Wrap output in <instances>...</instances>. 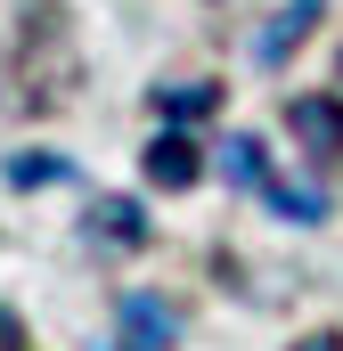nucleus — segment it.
Listing matches in <instances>:
<instances>
[{"label": "nucleus", "instance_id": "1", "mask_svg": "<svg viewBox=\"0 0 343 351\" xmlns=\"http://www.w3.org/2000/svg\"><path fill=\"white\" fill-rule=\"evenodd\" d=\"M286 123H294V139H303L319 164H335V172H343V98H294Z\"/></svg>", "mask_w": 343, "mask_h": 351}, {"label": "nucleus", "instance_id": "2", "mask_svg": "<svg viewBox=\"0 0 343 351\" xmlns=\"http://www.w3.org/2000/svg\"><path fill=\"white\" fill-rule=\"evenodd\" d=\"M82 237L98 245V254H139V245H147V221H139V204H131V196H106V204H90Z\"/></svg>", "mask_w": 343, "mask_h": 351}, {"label": "nucleus", "instance_id": "3", "mask_svg": "<svg viewBox=\"0 0 343 351\" xmlns=\"http://www.w3.org/2000/svg\"><path fill=\"white\" fill-rule=\"evenodd\" d=\"M115 319H123V343H131V351H172V343H180V319H172L156 294H123Z\"/></svg>", "mask_w": 343, "mask_h": 351}, {"label": "nucleus", "instance_id": "4", "mask_svg": "<svg viewBox=\"0 0 343 351\" xmlns=\"http://www.w3.org/2000/svg\"><path fill=\"white\" fill-rule=\"evenodd\" d=\"M311 25H319V0H286V8L270 16V33L254 41V58H261V66H278V58H286V49L311 33Z\"/></svg>", "mask_w": 343, "mask_h": 351}, {"label": "nucleus", "instance_id": "5", "mask_svg": "<svg viewBox=\"0 0 343 351\" xmlns=\"http://www.w3.org/2000/svg\"><path fill=\"white\" fill-rule=\"evenodd\" d=\"M147 180H156V188H188V180H196V147H188L180 131L156 139V147H147Z\"/></svg>", "mask_w": 343, "mask_h": 351}, {"label": "nucleus", "instance_id": "6", "mask_svg": "<svg viewBox=\"0 0 343 351\" xmlns=\"http://www.w3.org/2000/svg\"><path fill=\"white\" fill-rule=\"evenodd\" d=\"M261 204H270L278 221H327V196H319V188H286L278 172H270V188H261Z\"/></svg>", "mask_w": 343, "mask_h": 351}, {"label": "nucleus", "instance_id": "7", "mask_svg": "<svg viewBox=\"0 0 343 351\" xmlns=\"http://www.w3.org/2000/svg\"><path fill=\"white\" fill-rule=\"evenodd\" d=\"M221 172H229V188H270V156H261V139H229V156H221Z\"/></svg>", "mask_w": 343, "mask_h": 351}, {"label": "nucleus", "instance_id": "8", "mask_svg": "<svg viewBox=\"0 0 343 351\" xmlns=\"http://www.w3.org/2000/svg\"><path fill=\"white\" fill-rule=\"evenodd\" d=\"M8 180L16 188H58V180H74L66 156H8Z\"/></svg>", "mask_w": 343, "mask_h": 351}, {"label": "nucleus", "instance_id": "9", "mask_svg": "<svg viewBox=\"0 0 343 351\" xmlns=\"http://www.w3.org/2000/svg\"><path fill=\"white\" fill-rule=\"evenodd\" d=\"M213 98H221L213 82H188V90H156V106H164L172 123H196V114H213Z\"/></svg>", "mask_w": 343, "mask_h": 351}, {"label": "nucleus", "instance_id": "10", "mask_svg": "<svg viewBox=\"0 0 343 351\" xmlns=\"http://www.w3.org/2000/svg\"><path fill=\"white\" fill-rule=\"evenodd\" d=\"M0 351H25V335H16V319L0 311Z\"/></svg>", "mask_w": 343, "mask_h": 351}, {"label": "nucleus", "instance_id": "11", "mask_svg": "<svg viewBox=\"0 0 343 351\" xmlns=\"http://www.w3.org/2000/svg\"><path fill=\"white\" fill-rule=\"evenodd\" d=\"M294 351H343V335H311V343H294Z\"/></svg>", "mask_w": 343, "mask_h": 351}, {"label": "nucleus", "instance_id": "12", "mask_svg": "<svg viewBox=\"0 0 343 351\" xmlns=\"http://www.w3.org/2000/svg\"><path fill=\"white\" fill-rule=\"evenodd\" d=\"M106 351H131V343H106Z\"/></svg>", "mask_w": 343, "mask_h": 351}]
</instances>
